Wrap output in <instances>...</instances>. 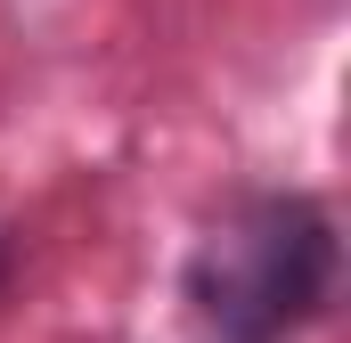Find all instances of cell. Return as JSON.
Returning <instances> with one entry per match:
<instances>
[{"label":"cell","mask_w":351,"mask_h":343,"mask_svg":"<svg viewBox=\"0 0 351 343\" xmlns=\"http://www.w3.org/2000/svg\"><path fill=\"white\" fill-rule=\"evenodd\" d=\"M204 319L229 343H269L286 335L319 294H327V221L294 196H262V204H237L204 254L188 270Z\"/></svg>","instance_id":"6da1fadb"}]
</instances>
